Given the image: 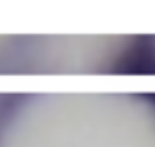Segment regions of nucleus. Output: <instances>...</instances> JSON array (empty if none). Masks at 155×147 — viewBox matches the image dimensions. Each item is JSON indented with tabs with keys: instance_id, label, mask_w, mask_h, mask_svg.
Returning a JSON list of instances; mask_svg holds the SVG:
<instances>
[{
	"instance_id": "1",
	"label": "nucleus",
	"mask_w": 155,
	"mask_h": 147,
	"mask_svg": "<svg viewBox=\"0 0 155 147\" xmlns=\"http://www.w3.org/2000/svg\"><path fill=\"white\" fill-rule=\"evenodd\" d=\"M0 147H155V101L125 92L38 93L8 113Z\"/></svg>"
}]
</instances>
